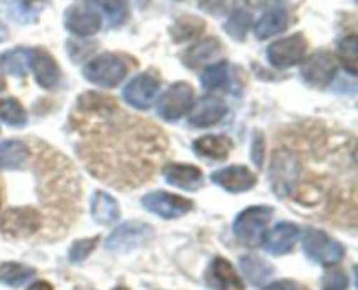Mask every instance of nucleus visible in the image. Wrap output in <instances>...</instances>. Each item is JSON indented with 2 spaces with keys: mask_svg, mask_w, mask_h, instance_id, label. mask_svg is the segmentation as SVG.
<instances>
[{
  "mask_svg": "<svg viewBox=\"0 0 358 290\" xmlns=\"http://www.w3.org/2000/svg\"><path fill=\"white\" fill-rule=\"evenodd\" d=\"M164 133L143 119L117 115L110 126L84 140L80 161L91 175L115 189L145 184L166 152Z\"/></svg>",
  "mask_w": 358,
  "mask_h": 290,
  "instance_id": "nucleus-1",
  "label": "nucleus"
},
{
  "mask_svg": "<svg viewBox=\"0 0 358 290\" xmlns=\"http://www.w3.org/2000/svg\"><path fill=\"white\" fill-rule=\"evenodd\" d=\"M38 192L48 210L65 212L76 210L80 198V184L72 163L49 147L42 145L35 159Z\"/></svg>",
  "mask_w": 358,
  "mask_h": 290,
  "instance_id": "nucleus-2",
  "label": "nucleus"
},
{
  "mask_svg": "<svg viewBox=\"0 0 358 290\" xmlns=\"http://www.w3.org/2000/svg\"><path fill=\"white\" fill-rule=\"evenodd\" d=\"M117 115L119 105L114 98L87 91L77 98L76 108L70 115V126L79 135L90 138L110 126Z\"/></svg>",
  "mask_w": 358,
  "mask_h": 290,
  "instance_id": "nucleus-3",
  "label": "nucleus"
},
{
  "mask_svg": "<svg viewBox=\"0 0 358 290\" xmlns=\"http://www.w3.org/2000/svg\"><path fill=\"white\" fill-rule=\"evenodd\" d=\"M303 170L299 154L290 149H278L273 154L269 168V184L278 198H287L296 187Z\"/></svg>",
  "mask_w": 358,
  "mask_h": 290,
  "instance_id": "nucleus-4",
  "label": "nucleus"
},
{
  "mask_svg": "<svg viewBox=\"0 0 358 290\" xmlns=\"http://www.w3.org/2000/svg\"><path fill=\"white\" fill-rule=\"evenodd\" d=\"M303 250L317 264L324 268L339 264L345 257V247L322 229L308 227L303 234Z\"/></svg>",
  "mask_w": 358,
  "mask_h": 290,
  "instance_id": "nucleus-5",
  "label": "nucleus"
},
{
  "mask_svg": "<svg viewBox=\"0 0 358 290\" xmlns=\"http://www.w3.org/2000/svg\"><path fill=\"white\" fill-rule=\"evenodd\" d=\"M271 217L273 210L269 206H250V208L243 210L233 224L238 241L243 243L245 247H259L264 240Z\"/></svg>",
  "mask_w": 358,
  "mask_h": 290,
  "instance_id": "nucleus-6",
  "label": "nucleus"
},
{
  "mask_svg": "<svg viewBox=\"0 0 358 290\" xmlns=\"http://www.w3.org/2000/svg\"><path fill=\"white\" fill-rule=\"evenodd\" d=\"M83 73L90 82L96 84V86L115 87L126 77L128 66L122 61L121 56L105 52V55L87 61L83 68Z\"/></svg>",
  "mask_w": 358,
  "mask_h": 290,
  "instance_id": "nucleus-7",
  "label": "nucleus"
},
{
  "mask_svg": "<svg viewBox=\"0 0 358 290\" xmlns=\"http://www.w3.org/2000/svg\"><path fill=\"white\" fill-rule=\"evenodd\" d=\"M192 103H194V89L191 84L180 80L164 91L157 105V112L166 121H177L191 110Z\"/></svg>",
  "mask_w": 358,
  "mask_h": 290,
  "instance_id": "nucleus-8",
  "label": "nucleus"
},
{
  "mask_svg": "<svg viewBox=\"0 0 358 290\" xmlns=\"http://www.w3.org/2000/svg\"><path fill=\"white\" fill-rule=\"evenodd\" d=\"M42 226V215L31 206L9 208L0 219V231L7 236L27 238L37 233Z\"/></svg>",
  "mask_w": 358,
  "mask_h": 290,
  "instance_id": "nucleus-9",
  "label": "nucleus"
},
{
  "mask_svg": "<svg viewBox=\"0 0 358 290\" xmlns=\"http://www.w3.org/2000/svg\"><path fill=\"white\" fill-rule=\"evenodd\" d=\"M308 51V42L303 34H294L290 37L280 38L268 48V59L276 68H289L304 59Z\"/></svg>",
  "mask_w": 358,
  "mask_h": 290,
  "instance_id": "nucleus-10",
  "label": "nucleus"
},
{
  "mask_svg": "<svg viewBox=\"0 0 358 290\" xmlns=\"http://www.w3.org/2000/svg\"><path fill=\"white\" fill-rule=\"evenodd\" d=\"M157 93H159V80L152 73H140L126 84L122 89V98L133 108L147 110L154 105Z\"/></svg>",
  "mask_w": 358,
  "mask_h": 290,
  "instance_id": "nucleus-11",
  "label": "nucleus"
},
{
  "mask_svg": "<svg viewBox=\"0 0 358 290\" xmlns=\"http://www.w3.org/2000/svg\"><path fill=\"white\" fill-rule=\"evenodd\" d=\"M142 205L149 212L156 213L157 217H163V219H178L192 210L191 199L164 191H154L145 194L142 198Z\"/></svg>",
  "mask_w": 358,
  "mask_h": 290,
  "instance_id": "nucleus-12",
  "label": "nucleus"
},
{
  "mask_svg": "<svg viewBox=\"0 0 358 290\" xmlns=\"http://www.w3.org/2000/svg\"><path fill=\"white\" fill-rule=\"evenodd\" d=\"M152 236V227L143 222H126L112 231L107 238V248L114 252H129L142 247Z\"/></svg>",
  "mask_w": 358,
  "mask_h": 290,
  "instance_id": "nucleus-13",
  "label": "nucleus"
},
{
  "mask_svg": "<svg viewBox=\"0 0 358 290\" xmlns=\"http://www.w3.org/2000/svg\"><path fill=\"white\" fill-rule=\"evenodd\" d=\"M336 72H338V66H336L334 58L331 56V52L324 51V49L313 52L301 68L303 79L313 87H325L327 84H331L336 77Z\"/></svg>",
  "mask_w": 358,
  "mask_h": 290,
  "instance_id": "nucleus-14",
  "label": "nucleus"
},
{
  "mask_svg": "<svg viewBox=\"0 0 358 290\" xmlns=\"http://www.w3.org/2000/svg\"><path fill=\"white\" fill-rule=\"evenodd\" d=\"M30 68L34 70L35 80L44 89H52L62 79V72L56 59L45 49H30Z\"/></svg>",
  "mask_w": 358,
  "mask_h": 290,
  "instance_id": "nucleus-15",
  "label": "nucleus"
},
{
  "mask_svg": "<svg viewBox=\"0 0 358 290\" xmlns=\"http://www.w3.org/2000/svg\"><path fill=\"white\" fill-rule=\"evenodd\" d=\"M212 180L229 192L248 191V189H252L257 184L255 175L252 173L247 166H240V164L222 168V170L219 171H213Z\"/></svg>",
  "mask_w": 358,
  "mask_h": 290,
  "instance_id": "nucleus-16",
  "label": "nucleus"
},
{
  "mask_svg": "<svg viewBox=\"0 0 358 290\" xmlns=\"http://www.w3.org/2000/svg\"><path fill=\"white\" fill-rule=\"evenodd\" d=\"M226 114L227 107L220 98L203 96L194 105V108H191L189 124L196 126V128H206V126H213L219 121H222Z\"/></svg>",
  "mask_w": 358,
  "mask_h": 290,
  "instance_id": "nucleus-17",
  "label": "nucleus"
},
{
  "mask_svg": "<svg viewBox=\"0 0 358 290\" xmlns=\"http://www.w3.org/2000/svg\"><path fill=\"white\" fill-rule=\"evenodd\" d=\"M301 229L292 222H280L264 234V247L273 255H285L296 245Z\"/></svg>",
  "mask_w": 358,
  "mask_h": 290,
  "instance_id": "nucleus-18",
  "label": "nucleus"
},
{
  "mask_svg": "<svg viewBox=\"0 0 358 290\" xmlns=\"http://www.w3.org/2000/svg\"><path fill=\"white\" fill-rule=\"evenodd\" d=\"M65 27L72 34L79 37H90L94 35L101 27V16L91 9H80V7H69L65 10Z\"/></svg>",
  "mask_w": 358,
  "mask_h": 290,
  "instance_id": "nucleus-19",
  "label": "nucleus"
},
{
  "mask_svg": "<svg viewBox=\"0 0 358 290\" xmlns=\"http://www.w3.org/2000/svg\"><path fill=\"white\" fill-rule=\"evenodd\" d=\"M208 285L215 290H243L245 283L243 280L238 276V273L234 271V268L231 266L229 261H226L224 257H215L213 259L212 266L208 269Z\"/></svg>",
  "mask_w": 358,
  "mask_h": 290,
  "instance_id": "nucleus-20",
  "label": "nucleus"
},
{
  "mask_svg": "<svg viewBox=\"0 0 358 290\" xmlns=\"http://www.w3.org/2000/svg\"><path fill=\"white\" fill-rule=\"evenodd\" d=\"M163 177L170 185L185 189V191H196L205 182L203 171L192 164H166L163 168Z\"/></svg>",
  "mask_w": 358,
  "mask_h": 290,
  "instance_id": "nucleus-21",
  "label": "nucleus"
},
{
  "mask_svg": "<svg viewBox=\"0 0 358 290\" xmlns=\"http://www.w3.org/2000/svg\"><path fill=\"white\" fill-rule=\"evenodd\" d=\"M220 49H222V45L215 37L201 38L189 49H185L184 55H182V61L189 68H201L203 65H206L210 59L219 55Z\"/></svg>",
  "mask_w": 358,
  "mask_h": 290,
  "instance_id": "nucleus-22",
  "label": "nucleus"
},
{
  "mask_svg": "<svg viewBox=\"0 0 358 290\" xmlns=\"http://www.w3.org/2000/svg\"><path fill=\"white\" fill-rule=\"evenodd\" d=\"M287 27H289V13L285 9H271L262 14L261 20L255 23L254 31L257 38L264 41L285 31Z\"/></svg>",
  "mask_w": 358,
  "mask_h": 290,
  "instance_id": "nucleus-23",
  "label": "nucleus"
},
{
  "mask_svg": "<svg viewBox=\"0 0 358 290\" xmlns=\"http://www.w3.org/2000/svg\"><path fill=\"white\" fill-rule=\"evenodd\" d=\"M201 84L206 91L229 89L233 91V68L227 61L213 63L205 68L201 73Z\"/></svg>",
  "mask_w": 358,
  "mask_h": 290,
  "instance_id": "nucleus-24",
  "label": "nucleus"
},
{
  "mask_svg": "<svg viewBox=\"0 0 358 290\" xmlns=\"http://www.w3.org/2000/svg\"><path fill=\"white\" fill-rule=\"evenodd\" d=\"M91 215L101 226H107V224L117 222L119 215V205L110 194L103 191L94 192L93 199H91Z\"/></svg>",
  "mask_w": 358,
  "mask_h": 290,
  "instance_id": "nucleus-25",
  "label": "nucleus"
},
{
  "mask_svg": "<svg viewBox=\"0 0 358 290\" xmlns=\"http://www.w3.org/2000/svg\"><path fill=\"white\" fill-rule=\"evenodd\" d=\"M86 3L94 13H103L105 20L112 27H121L129 16L128 0H86Z\"/></svg>",
  "mask_w": 358,
  "mask_h": 290,
  "instance_id": "nucleus-26",
  "label": "nucleus"
},
{
  "mask_svg": "<svg viewBox=\"0 0 358 290\" xmlns=\"http://www.w3.org/2000/svg\"><path fill=\"white\" fill-rule=\"evenodd\" d=\"M192 147H194L196 154H199V156L222 161L229 156L231 149H233V142L227 136L208 135L196 140Z\"/></svg>",
  "mask_w": 358,
  "mask_h": 290,
  "instance_id": "nucleus-27",
  "label": "nucleus"
},
{
  "mask_svg": "<svg viewBox=\"0 0 358 290\" xmlns=\"http://www.w3.org/2000/svg\"><path fill=\"white\" fill-rule=\"evenodd\" d=\"M30 157V149L21 140H7L0 143V168L3 170H17L27 164Z\"/></svg>",
  "mask_w": 358,
  "mask_h": 290,
  "instance_id": "nucleus-28",
  "label": "nucleus"
},
{
  "mask_svg": "<svg viewBox=\"0 0 358 290\" xmlns=\"http://www.w3.org/2000/svg\"><path fill=\"white\" fill-rule=\"evenodd\" d=\"M0 68L14 77H24L30 68V49L14 48L0 55Z\"/></svg>",
  "mask_w": 358,
  "mask_h": 290,
  "instance_id": "nucleus-29",
  "label": "nucleus"
},
{
  "mask_svg": "<svg viewBox=\"0 0 358 290\" xmlns=\"http://www.w3.org/2000/svg\"><path fill=\"white\" fill-rule=\"evenodd\" d=\"M241 271H243L245 278L252 283V285H264L269 278L273 276L275 269L261 257H255V255H245L240 261Z\"/></svg>",
  "mask_w": 358,
  "mask_h": 290,
  "instance_id": "nucleus-30",
  "label": "nucleus"
},
{
  "mask_svg": "<svg viewBox=\"0 0 358 290\" xmlns=\"http://www.w3.org/2000/svg\"><path fill=\"white\" fill-rule=\"evenodd\" d=\"M206 23L198 16H182L170 27L173 42H187L198 38L205 31Z\"/></svg>",
  "mask_w": 358,
  "mask_h": 290,
  "instance_id": "nucleus-31",
  "label": "nucleus"
},
{
  "mask_svg": "<svg viewBox=\"0 0 358 290\" xmlns=\"http://www.w3.org/2000/svg\"><path fill=\"white\" fill-rule=\"evenodd\" d=\"M35 276V269L20 262H2L0 264V283L9 287H20Z\"/></svg>",
  "mask_w": 358,
  "mask_h": 290,
  "instance_id": "nucleus-32",
  "label": "nucleus"
},
{
  "mask_svg": "<svg viewBox=\"0 0 358 290\" xmlns=\"http://www.w3.org/2000/svg\"><path fill=\"white\" fill-rule=\"evenodd\" d=\"M0 121L14 126V128H20V126L27 124V110L16 98H0Z\"/></svg>",
  "mask_w": 358,
  "mask_h": 290,
  "instance_id": "nucleus-33",
  "label": "nucleus"
},
{
  "mask_svg": "<svg viewBox=\"0 0 358 290\" xmlns=\"http://www.w3.org/2000/svg\"><path fill=\"white\" fill-rule=\"evenodd\" d=\"M250 24H252V14L243 9H238L234 10V13L229 16V20L226 21L224 30H226V34L229 35V37H233L234 41L243 42L245 37H247L248 30H250Z\"/></svg>",
  "mask_w": 358,
  "mask_h": 290,
  "instance_id": "nucleus-34",
  "label": "nucleus"
},
{
  "mask_svg": "<svg viewBox=\"0 0 358 290\" xmlns=\"http://www.w3.org/2000/svg\"><path fill=\"white\" fill-rule=\"evenodd\" d=\"M338 58L352 75L358 70V37L355 34L348 35L338 44Z\"/></svg>",
  "mask_w": 358,
  "mask_h": 290,
  "instance_id": "nucleus-35",
  "label": "nucleus"
},
{
  "mask_svg": "<svg viewBox=\"0 0 358 290\" xmlns=\"http://www.w3.org/2000/svg\"><path fill=\"white\" fill-rule=\"evenodd\" d=\"M9 14L14 21L23 24L37 21V13H35L31 3L27 2V0H14L9 6Z\"/></svg>",
  "mask_w": 358,
  "mask_h": 290,
  "instance_id": "nucleus-36",
  "label": "nucleus"
},
{
  "mask_svg": "<svg viewBox=\"0 0 358 290\" xmlns=\"http://www.w3.org/2000/svg\"><path fill=\"white\" fill-rule=\"evenodd\" d=\"M322 198H324V189H322L317 182H306V184L297 191L296 196L297 201L308 206L318 205V203L322 201Z\"/></svg>",
  "mask_w": 358,
  "mask_h": 290,
  "instance_id": "nucleus-37",
  "label": "nucleus"
},
{
  "mask_svg": "<svg viewBox=\"0 0 358 290\" xmlns=\"http://www.w3.org/2000/svg\"><path fill=\"white\" fill-rule=\"evenodd\" d=\"M96 243H98V236L86 238V240L76 241V243H73L72 247H70V252H69L70 261H72V262L84 261V259H86L87 255H90L91 252L94 250Z\"/></svg>",
  "mask_w": 358,
  "mask_h": 290,
  "instance_id": "nucleus-38",
  "label": "nucleus"
},
{
  "mask_svg": "<svg viewBox=\"0 0 358 290\" xmlns=\"http://www.w3.org/2000/svg\"><path fill=\"white\" fill-rule=\"evenodd\" d=\"M348 289V276L345 271H334L327 273L324 276V290H346Z\"/></svg>",
  "mask_w": 358,
  "mask_h": 290,
  "instance_id": "nucleus-39",
  "label": "nucleus"
},
{
  "mask_svg": "<svg viewBox=\"0 0 358 290\" xmlns=\"http://www.w3.org/2000/svg\"><path fill=\"white\" fill-rule=\"evenodd\" d=\"M234 0H199V7L206 13L213 14V16H220V14H227L233 9Z\"/></svg>",
  "mask_w": 358,
  "mask_h": 290,
  "instance_id": "nucleus-40",
  "label": "nucleus"
},
{
  "mask_svg": "<svg viewBox=\"0 0 358 290\" xmlns=\"http://www.w3.org/2000/svg\"><path fill=\"white\" fill-rule=\"evenodd\" d=\"M252 159L257 166H262V161H264V138L262 135H255L254 145H252Z\"/></svg>",
  "mask_w": 358,
  "mask_h": 290,
  "instance_id": "nucleus-41",
  "label": "nucleus"
},
{
  "mask_svg": "<svg viewBox=\"0 0 358 290\" xmlns=\"http://www.w3.org/2000/svg\"><path fill=\"white\" fill-rule=\"evenodd\" d=\"M266 290H304L299 283L292 282V280H282V282H275L268 287Z\"/></svg>",
  "mask_w": 358,
  "mask_h": 290,
  "instance_id": "nucleus-42",
  "label": "nucleus"
},
{
  "mask_svg": "<svg viewBox=\"0 0 358 290\" xmlns=\"http://www.w3.org/2000/svg\"><path fill=\"white\" fill-rule=\"evenodd\" d=\"M245 2L248 3V6L252 7H266V6H271V3H275L276 0H245Z\"/></svg>",
  "mask_w": 358,
  "mask_h": 290,
  "instance_id": "nucleus-43",
  "label": "nucleus"
},
{
  "mask_svg": "<svg viewBox=\"0 0 358 290\" xmlns=\"http://www.w3.org/2000/svg\"><path fill=\"white\" fill-rule=\"evenodd\" d=\"M27 290H55L48 282H35L34 285L28 287Z\"/></svg>",
  "mask_w": 358,
  "mask_h": 290,
  "instance_id": "nucleus-44",
  "label": "nucleus"
},
{
  "mask_svg": "<svg viewBox=\"0 0 358 290\" xmlns=\"http://www.w3.org/2000/svg\"><path fill=\"white\" fill-rule=\"evenodd\" d=\"M7 38V30L0 24V42H3Z\"/></svg>",
  "mask_w": 358,
  "mask_h": 290,
  "instance_id": "nucleus-45",
  "label": "nucleus"
},
{
  "mask_svg": "<svg viewBox=\"0 0 358 290\" xmlns=\"http://www.w3.org/2000/svg\"><path fill=\"white\" fill-rule=\"evenodd\" d=\"M3 89H6V82H3V79H2V77H0V93H2Z\"/></svg>",
  "mask_w": 358,
  "mask_h": 290,
  "instance_id": "nucleus-46",
  "label": "nucleus"
},
{
  "mask_svg": "<svg viewBox=\"0 0 358 290\" xmlns=\"http://www.w3.org/2000/svg\"><path fill=\"white\" fill-rule=\"evenodd\" d=\"M114 290H129V289H126V287H115Z\"/></svg>",
  "mask_w": 358,
  "mask_h": 290,
  "instance_id": "nucleus-47",
  "label": "nucleus"
}]
</instances>
